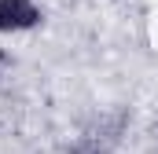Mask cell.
<instances>
[{
  "instance_id": "cell-3",
  "label": "cell",
  "mask_w": 158,
  "mask_h": 154,
  "mask_svg": "<svg viewBox=\"0 0 158 154\" xmlns=\"http://www.w3.org/2000/svg\"><path fill=\"white\" fill-rule=\"evenodd\" d=\"M74 154H81V151H74Z\"/></svg>"
},
{
  "instance_id": "cell-1",
  "label": "cell",
  "mask_w": 158,
  "mask_h": 154,
  "mask_svg": "<svg viewBox=\"0 0 158 154\" xmlns=\"http://www.w3.org/2000/svg\"><path fill=\"white\" fill-rule=\"evenodd\" d=\"M40 22V11L33 0H0V33L33 30Z\"/></svg>"
},
{
  "instance_id": "cell-2",
  "label": "cell",
  "mask_w": 158,
  "mask_h": 154,
  "mask_svg": "<svg viewBox=\"0 0 158 154\" xmlns=\"http://www.w3.org/2000/svg\"><path fill=\"white\" fill-rule=\"evenodd\" d=\"M0 63H4V55H0Z\"/></svg>"
}]
</instances>
